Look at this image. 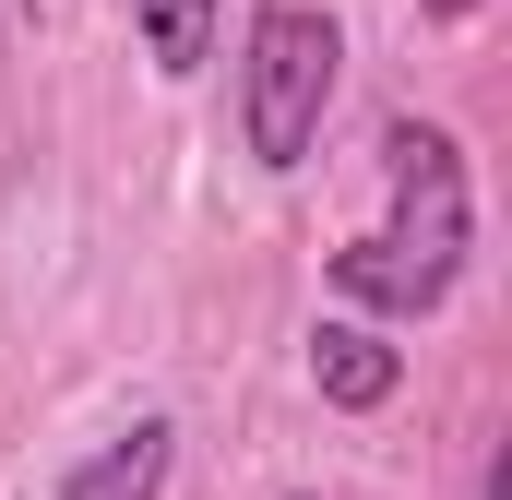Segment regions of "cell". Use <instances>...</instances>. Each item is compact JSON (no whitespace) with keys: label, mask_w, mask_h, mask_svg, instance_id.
Instances as JSON below:
<instances>
[{"label":"cell","mask_w":512,"mask_h":500,"mask_svg":"<svg viewBox=\"0 0 512 500\" xmlns=\"http://www.w3.org/2000/svg\"><path fill=\"white\" fill-rule=\"evenodd\" d=\"M382 227L346 239L322 262V286L370 322H429L453 286H465V250H477V179H465V143L441 120H382Z\"/></svg>","instance_id":"1"},{"label":"cell","mask_w":512,"mask_h":500,"mask_svg":"<svg viewBox=\"0 0 512 500\" xmlns=\"http://www.w3.org/2000/svg\"><path fill=\"white\" fill-rule=\"evenodd\" d=\"M334 84H346V24L322 0H251V24H239V155L262 179L310 167Z\"/></svg>","instance_id":"2"},{"label":"cell","mask_w":512,"mask_h":500,"mask_svg":"<svg viewBox=\"0 0 512 500\" xmlns=\"http://www.w3.org/2000/svg\"><path fill=\"white\" fill-rule=\"evenodd\" d=\"M310 393L334 417H382L393 393H405V346H393L382 322H310Z\"/></svg>","instance_id":"3"},{"label":"cell","mask_w":512,"mask_h":500,"mask_svg":"<svg viewBox=\"0 0 512 500\" xmlns=\"http://www.w3.org/2000/svg\"><path fill=\"white\" fill-rule=\"evenodd\" d=\"M167 465H179V429H167V417H131L96 453H72L48 500H167Z\"/></svg>","instance_id":"4"},{"label":"cell","mask_w":512,"mask_h":500,"mask_svg":"<svg viewBox=\"0 0 512 500\" xmlns=\"http://www.w3.org/2000/svg\"><path fill=\"white\" fill-rule=\"evenodd\" d=\"M215 24H227V0H131V36H143V60L167 84H191L215 60Z\"/></svg>","instance_id":"5"},{"label":"cell","mask_w":512,"mask_h":500,"mask_svg":"<svg viewBox=\"0 0 512 500\" xmlns=\"http://www.w3.org/2000/svg\"><path fill=\"white\" fill-rule=\"evenodd\" d=\"M477 500H512V441L489 453V489H477Z\"/></svg>","instance_id":"6"},{"label":"cell","mask_w":512,"mask_h":500,"mask_svg":"<svg viewBox=\"0 0 512 500\" xmlns=\"http://www.w3.org/2000/svg\"><path fill=\"white\" fill-rule=\"evenodd\" d=\"M429 12H441V24H465V12H477V0H429Z\"/></svg>","instance_id":"7"}]
</instances>
